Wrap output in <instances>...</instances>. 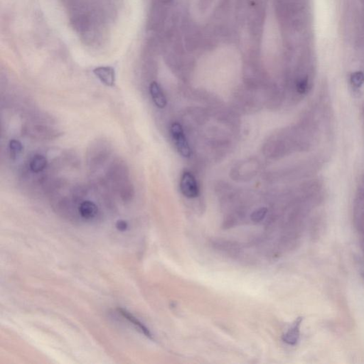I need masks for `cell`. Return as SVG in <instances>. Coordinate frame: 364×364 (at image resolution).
I'll return each instance as SVG.
<instances>
[{
  "instance_id": "9a60e30c",
  "label": "cell",
  "mask_w": 364,
  "mask_h": 364,
  "mask_svg": "<svg viewBox=\"0 0 364 364\" xmlns=\"http://www.w3.org/2000/svg\"><path fill=\"white\" fill-rule=\"evenodd\" d=\"M353 83H354V84H355V85L359 86L360 84H362V83H363V76H362V74H359V73H357V74H356L355 76L353 77Z\"/></svg>"
},
{
  "instance_id": "6da1fadb",
  "label": "cell",
  "mask_w": 364,
  "mask_h": 364,
  "mask_svg": "<svg viewBox=\"0 0 364 364\" xmlns=\"http://www.w3.org/2000/svg\"><path fill=\"white\" fill-rule=\"evenodd\" d=\"M107 179L123 200L128 201L133 197V184L129 178L128 167L123 161L118 159L111 164L107 169Z\"/></svg>"
},
{
  "instance_id": "30bf717a",
  "label": "cell",
  "mask_w": 364,
  "mask_h": 364,
  "mask_svg": "<svg viewBox=\"0 0 364 364\" xmlns=\"http://www.w3.org/2000/svg\"><path fill=\"white\" fill-rule=\"evenodd\" d=\"M79 213L84 219H93L98 213V208L93 201H84L80 204Z\"/></svg>"
},
{
  "instance_id": "9c48e42d",
  "label": "cell",
  "mask_w": 364,
  "mask_h": 364,
  "mask_svg": "<svg viewBox=\"0 0 364 364\" xmlns=\"http://www.w3.org/2000/svg\"><path fill=\"white\" fill-rule=\"evenodd\" d=\"M118 311L122 316L126 318L129 322L132 323L139 331L143 333L144 335L146 336L147 337L150 339V340H152V334H151L149 329L145 325H144L140 320H137L135 317H134L130 312H128L126 309L123 308H118Z\"/></svg>"
},
{
  "instance_id": "3957f363",
  "label": "cell",
  "mask_w": 364,
  "mask_h": 364,
  "mask_svg": "<svg viewBox=\"0 0 364 364\" xmlns=\"http://www.w3.org/2000/svg\"><path fill=\"white\" fill-rule=\"evenodd\" d=\"M25 135L30 138L41 141H48L58 138L62 133L54 128L40 124L27 125L24 128Z\"/></svg>"
},
{
  "instance_id": "7c38bea8",
  "label": "cell",
  "mask_w": 364,
  "mask_h": 364,
  "mask_svg": "<svg viewBox=\"0 0 364 364\" xmlns=\"http://www.w3.org/2000/svg\"><path fill=\"white\" fill-rule=\"evenodd\" d=\"M9 149L11 158L16 159L17 157H18V156L22 152L23 145L21 142L13 139L9 141Z\"/></svg>"
},
{
  "instance_id": "8992f818",
  "label": "cell",
  "mask_w": 364,
  "mask_h": 364,
  "mask_svg": "<svg viewBox=\"0 0 364 364\" xmlns=\"http://www.w3.org/2000/svg\"><path fill=\"white\" fill-rule=\"evenodd\" d=\"M95 76L106 86L113 87L115 84V71L112 67H97L93 71Z\"/></svg>"
},
{
  "instance_id": "52a82bcc",
  "label": "cell",
  "mask_w": 364,
  "mask_h": 364,
  "mask_svg": "<svg viewBox=\"0 0 364 364\" xmlns=\"http://www.w3.org/2000/svg\"><path fill=\"white\" fill-rule=\"evenodd\" d=\"M302 317H298L292 326L289 328L282 336V340L285 343L290 345H295L298 343L300 339V326L301 321H302Z\"/></svg>"
},
{
  "instance_id": "5bb4252c",
  "label": "cell",
  "mask_w": 364,
  "mask_h": 364,
  "mask_svg": "<svg viewBox=\"0 0 364 364\" xmlns=\"http://www.w3.org/2000/svg\"><path fill=\"white\" fill-rule=\"evenodd\" d=\"M115 226H116L117 229L118 231H121V232H124V231H126L128 229V223L127 221H124V220H119V221H117Z\"/></svg>"
},
{
  "instance_id": "8fae6325",
  "label": "cell",
  "mask_w": 364,
  "mask_h": 364,
  "mask_svg": "<svg viewBox=\"0 0 364 364\" xmlns=\"http://www.w3.org/2000/svg\"><path fill=\"white\" fill-rule=\"evenodd\" d=\"M48 166V160L42 154H35L29 162V169L34 174H39L46 170Z\"/></svg>"
},
{
  "instance_id": "7a4b0ae2",
  "label": "cell",
  "mask_w": 364,
  "mask_h": 364,
  "mask_svg": "<svg viewBox=\"0 0 364 364\" xmlns=\"http://www.w3.org/2000/svg\"><path fill=\"white\" fill-rule=\"evenodd\" d=\"M111 145L107 140H97L89 146L86 154L87 165L91 170L102 166L110 157Z\"/></svg>"
},
{
  "instance_id": "5b68a950",
  "label": "cell",
  "mask_w": 364,
  "mask_h": 364,
  "mask_svg": "<svg viewBox=\"0 0 364 364\" xmlns=\"http://www.w3.org/2000/svg\"><path fill=\"white\" fill-rule=\"evenodd\" d=\"M180 190L184 196L189 198L197 197L199 189L194 176L189 171L183 173L180 181Z\"/></svg>"
},
{
  "instance_id": "277c9868",
  "label": "cell",
  "mask_w": 364,
  "mask_h": 364,
  "mask_svg": "<svg viewBox=\"0 0 364 364\" xmlns=\"http://www.w3.org/2000/svg\"><path fill=\"white\" fill-rule=\"evenodd\" d=\"M171 137L174 142L175 146L178 151L180 153L181 155L186 158H189L192 154V150L188 141H187L186 136L184 135V129L179 123H174L171 125Z\"/></svg>"
},
{
  "instance_id": "4fadbf2b",
  "label": "cell",
  "mask_w": 364,
  "mask_h": 364,
  "mask_svg": "<svg viewBox=\"0 0 364 364\" xmlns=\"http://www.w3.org/2000/svg\"><path fill=\"white\" fill-rule=\"evenodd\" d=\"M267 213H268V209H267V208L262 207L260 208V209H257V210L255 211V212H253L252 214H251V220L254 222H256V223H258V222H260L263 220V218H265Z\"/></svg>"
},
{
  "instance_id": "ba28073f",
  "label": "cell",
  "mask_w": 364,
  "mask_h": 364,
  "mask_svg": "<svg viewBox=\"0 0 364 364\" xmlns=\"http://www.w3.org/2000/svg\"><path fill=\"white\" fill-rule=\"evenodd\" d=\"M150 93L153 102L157 107L162 109L166 107L167 98L158 83H151L150 86Z\"/></svg>"
}]
</instances>
